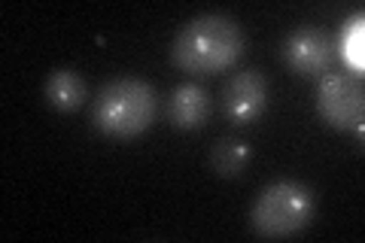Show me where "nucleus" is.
I'll return each instance as SVG.
<instances>
[{"mask_svg":"<svg viewBox=\"0 0 365 243\" xmlns=\"http://www.w3.org/2000/svg\"><path fill=\"white\" fill-rule=\"evenodd\" d=\"M335 49H341V58H344L347 67L356 76L365 71V16H362V9H356V13L344 21Z\"/></svg>","mask_w":365,"mask_h":243,"instance_id":"obj_9","label":"nucleus"},{"mask_svg":"<svg viewBox=\"0 0 365 243\" xmlns=\"http://www.w3.org/2000/svg\"><path fill=\"white\" fill-rule=\"evenodd\" d=\"M210 165L220 177H241L250 165V146L244 140H237V137H225V140L213 146Z\"/></svg>","mask_w":365,"mask_h":243,"instance_id":"obj_10","label":"nucleus"},{"mask_svg":"<svg viewBox=\"0 0 365 243\" xmlns=\"http://www.w3.org/2000/svg\"><path fill=\"white\" fill-rule=\"evenodd\" d=\"M155 110L158 100L150 83L137 76H119L98 91L95 103H91V122L101 134L131 140L155 122Z\"/></svg>","mask_w":365,"mask_h":243,"instance_id":"obj_2","label":"nucleus"},{"mask_svg":"<svg viewBox=\"0 0 365 243\" xmlns=\"http://www.w3.org/2000/svg\"><path fill=\"white\" fill-rule=\"evenodd\" d=\"M317 113L332 128L356 131L362 137V113H365L362 79L356 73H326L317 88Z\"/></svg>","mask_w":365,"mask_h":243,"instance_id":"obj_4","label":"nucleus"},{"mask_svg":"<svg viewBox=\"0 0 365 243\" xmlns=\"http://www.w3.org/2000/svg\"><path fill=\"white\" fill-rule=\"evenodd\" d=\"M244 55V33L228 16H195L180 28L170 46V58L182 73L207 76L228 71Z\"/></svg>","mask_w":365,"mask_h":243,"instance_id":"obj_1","label":"nucleus"},{"mask_svg":"<svg viewBox=\"0 0 365 243\" xmlns=\"http://www.w3.org/2000/svg\"><path fill=\"white\" fill-rule=\"evenodd\" d=\"M268 107V83L262 71L235 73L222 88V110L235 125L256 122Z\"/></svg>","mask_w":365,"mask_h":243,"instance_id":"obj_6","label":"nucleus"},{"mask_svg":"<svg viewBox=\"0 0 365 243\" xmlns=\"http://www.w3.org/2000/svg\"><path fill=\"white\" fill-rule=\"evenodd\" d=\"M283 58L299 76H326L335 58V37L319 28H299L283 43Z\"/></svg>","mask_w":365,"mask_h":243,"instance_id":"obj_5","label":"nucleus"},{"mask_svg":"<svg viewBox=\"0 0 365 243\" xmlns=\"http://www.w3.org/2000/svg\"><path fill=\"white\" fill-rule=\"evenodd\" d=\"M317 210L314 192L304 182L277 180L259 192L250 210V225L262 237H292L311 225Z\"/></svg>","mask_w":365,"mask_h":243,"instance_id":"obj_3","label":"nucleus"},{"mask_svg":"<svg viewBox=\"0 0 365 243\" xmlns=\"http://www.w3.org/2000/svg\"><path fill=\"white\" fill-rule=\"evenodd\" d=\"M86 79L76 71H67V67H58L52 71L49 79H46V100L52 103L58 113H73L86 103Z\"/></svg>","mask_w":365,"mask_h":243,"instance_id":"obj_8","label":"nucleus"},{"mask_svg":"<svg viewBox=\"0 0 365 243\" xmlns=\"http://www.w3.org/2000/svg\"><path fill=\"white\" fill-rule=\"evenodd\" d=\"M210 115V98L207 91L195 83H182L170 91L168 98V122L180 131H195L207 122Z\"/></svg>","mask_w":365,"mask_h":243,"instance_id":"obj_7","label":"nucleus"}]
</instances>
